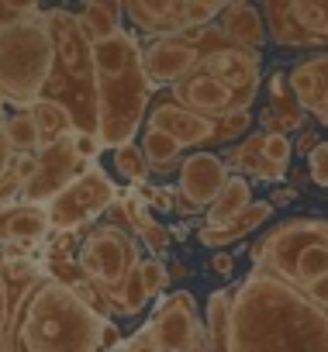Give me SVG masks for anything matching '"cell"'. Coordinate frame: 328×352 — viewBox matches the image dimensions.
Segmentation results:
<instances>
[{"label":"cell","mask_w":328,"mask_h":352,"mask_svg":"<svg viewBox=\"0 0 328 352\" xmlns=\"http://www.w3.org/2000/svg\"><path fill=\"white\" fill-rule=\"evenodd\" d=\"M49 218L45 208L35 204H11V208H0V245H11V249H28V245H42L49 239Z\"/></svg>","instance_id":"cell-19"},{"label":"cell","mask_w":328,"mask_h":352,"mask_svg":"<svg viewBox=\"0 0 328 352\" xmlns=\"http://www.w3.org/2000/svg\"><path fill=\"white\" fill-rule=\"evenodd\" d=\"M107 321L66 283L42 276L11 311V352H104Z\"/></svg>","instance_id":"cell-3"},{"label":"cell","mask_w":328,"mask_h":352,"mask_svg":"<svg viewBox=\"0 0 328 352\" xmlns=\"http://www.w3.org/2000/svg\"><path fill=\"white\" fill-rule=\"evenodd\" d=\"M118 197H121V190L114 187L111 176L97 162H87L76 180L69 187H63L45 204L49 228L59 232V235H76L80 228H87L90 221H97Z\"/></svg>","instance_id":"cell-8"},{"label":"cell","mask_w":328,"mask_h":352,"mask_svg":"<svg viewBox=\"0 0 328 352\" xmlns=\"http://www.w3.org/2000/svg\"><path fill=\"white\" fill-rule=\"evenodd\" d=\"M228 166L221 155L215 152H190L187 159H180V180H177V211L180 214H197L208 211L215 204V197L225 190L228 184Z\"/></svg>","instance_id":"cell-13"},{"label":"cell","mask_w":328,"mask_h":352,"mask_svg":"<svg viewBox=\"0 0 328 352\" xmlns=\"http://www.w3.org/2000/svg\"><path fill=\"white\" fill-rule=\"evenodd\" d=\"M52 69L56 49L42 11L32 21L0 28V100L4 104L28 111L35 100H42Z\"/></svg>","instance_id":"cell-6"},{"label":"cell","mask_w":328,"mask_h":352,"mask_svg":"<svg viewBox=\"0 0 328 352\" xmlns=\"http://www.w3.org/2000/svg\"><path fill=\"white\" fill-rule=\"evenodd\" d=\"M294 197H297V194H294L290 187H283V190H273V197H270V204H273V208H276V204H290Z\"/></svg>","instance_id":"cell-40"},{"label":"cell","mask_w":328,"mask_h":352,"mask_svg":"<svg viewBox=\"0 0 328 352\" xmlns=\"http://www.w3.org/2000/svg\"><path fill=\"white\" fill-rule=\"evenodd\" d=\"M290 155H294V142H290V135H270V131H263V159H266L273 169L287 173Z\"/></svg>","instance_id":"cell-30"},{"label":"cell","mask_w":328,"mask_h":352,"mask_svg":"<svg viewBox=\"0 0 328 352\" xmlns=\"http://www.w3.org/2000/svg\"><path fill=\"white\" fill-rule=\"evenodd\" d=\"M142 335L152 342L155 352H197V345L204 342V321L197 314L194 294L177 290L162 297Z\"/></svg>","instance_id":"cell-11"},{"label":"cell","mask_w":328,"mask_h":352,"mask_svg":"<svg viewBox=\"0 0 328 352\" xmlns=\"http://www.w3.org/2000/svg\"><path fill=\"white\" fill-rule=\"evenodd\" d=\"M35 14H39L35 4H4V0H0V28H11V25L32 21Z\"/></svg>","instance_id":"cell-35"},{"label":"cell","mask_w":328,"mask_h":352,"mask_svg":"<svg viewBox=\"0 0 328 352\" xmlns=\"http://www.w3.org/2000/svg\"><path fill=\"white\" fill-rule=\"evenodd\" d=\"M0 352H11V290L0 276Z\"/></svg>","instance_id":"cell-33"},{"label":"cell","mask_w":328,"mask_h":352,"mask_svg":"<svg viewBox=\"0 0 328 352\" xmlns=\"http://www.w3.org/2000/svg\"><path fill=\"white\" fill-rule=\"evenodd\" d=\"M232 266H235V263H232L228 252H215V256H211V270H215V273H225V276H228Z\"/></svg>","instance_id":"cell-39"},{"label":"cell","mask_w":328,"mask_h":352,"mask_svg":"<svg viewBox=\"0 0 328 352\" xmlns=\"http://www.w3.org/2000/svg\"><path fill=\"white\" fill-rule=\"evenodd\" d=\"M73 152H76V159L87 166V162H94V159H97L100 142H97L94 135H73Z\"/></svg>","instance_id":"cell-37"},{"label":"cell","mask_w":328,"mask_h":352,"mask_svg":"<svg viewBox=\"0 0 328 352\" xmlns=\"http://www.w3.org/2000/svg\"><path fill=\"white\" fill-rule=\"evenodd\" d=\"M266 38L283 49H328V0H266Z\"/></svg>","instance_id":"cell-10"},{"label":"cell","mask_w":328,"mask_h":352,"mask_svg":"<svg viewBox=\"0 0 328 352\" xmlns=\"http://www.w3.org/2000/svg\"><path fill=\"white\" fill-rule=\"evenodd\" d=\"M221 352H328V314L297 287L249 270L232 287Z\"/></svg>","instance_id":"cell-1"},{"label":"cell","mask_w":328,"mask_h":352,"mask_svg":"<svg viewBox=\"0 0 328 352\" xmlns=\"http://www.w3.org/2000/svg\"><path fill=\"white\" fill-rule=\"evenodd\" d=\"M307 173H311L314 187L328 190V142H318V145L307 152Z\"/></svg>","instance_id":"cell-32"},{"label":"cell","mask_w":328,"mask_h":352,"mask_svg":"<svg viewBox=\"0 0 328 352\" xmlns=\"http://www.w3.org/2000/svg\"><path fill=\"white\" fill-rule=\"evenodd\" d=\"M145 124L162 131V135H170L180 148H197V145H211L218 142V121H208L180 104H173L170 97H162L149 107L145 114Z\"/></svg>","instance_id":"cell-16"},{"label":"cell","mask_w":328,"mask_h":352,"mask_svg":"<svg viewBox=\"0 0 328 352\" xmlns=\"http://www.w3.org/2000/svg\"><path fill=\"white\" fill-rule=\"evenodd\" d=\"M287 87H290L297 107L328 128V52L297 63L287 73Z\"/></svg>","instance_id":"cell-18"},{"label":"cell","mask_w":328,"mask_h":352,"mask_svg":"<svg viewBox=\"0 0 328 352\" xmlns=\"http://www.w3.org/2000/svg\"><path fill=\"white\" fill-rule=\"evenodd\" d=\"M170 283V270L162 266L159 259H142L135 266V273L121 283V290L114 297H107V311H111V321L114 318H135L149 307L152 297L162 294V287Z\"/></svg>","instance_id":"cell-17"},{"label":"cell","mask_w":328,"mask_h":352,"mask_svg":"<svg viewBox=\"0 0 328 352\" xmlns=\"http://www.w3.org/2000/svg\"><path fill=\"white\" fill-rule=\"evenodd\" d=\"M52 49H56V69L52 80L42 94V100H56L69 111L76 135H94L97 138V100H94V63H90V45L83 42L76 18L69 11H42Z\"/></svg>","instance_id":"cell-4"},{"label":"cell","mask_w":328,"mask_h":352,"mask_svg":"<svg viewBox=\"0 0 328 352\" xmlns=\"http://www.w3.org/2000/svg\"><path fill=\"white\" fill-rule=\"evenodd\" d=\"M28 118L35 121V128H39V135H42V145H45V142H56V138L76 135V124H73L69 111H66L63 104H56V100H35V104L28 107Z\"/></svg>","instance_id":"cell-25"},{"label":"cell","mask_w":328,"mask_h":352,"mask_svg":"<svg viewBox=\"0 0 328 352\" xmlns=\"http://www.w3.org/2000/svg\"><path fill=\"white\" fill-rule=\"evenodd\" d=\"M273 218V204L270 201H252L239 218H232L228 225H221V228H201L197 232V242L201 245H208V249H225V245H232V242H242L245 235H252L263 221H270Z\"/></svg>","instance_id":"cell-21"},{"label":"cell","mask_w":328,"mask_h":352,"mask_svg":"<svg viewBox=\"0 0 328 352\" xmlns=\"http://www.w3.org/2000/svg\"><path fill=\"white\" fill-rule=\"evenodd\" d=\"M318 142H321V138H318L314 131H300V152H304V155H307V152H311Z\"/></svg>","instance_id":"cell-41"},{"label":"cell","mask_w":328,"mask_h":352,"mask_svg":"<svg viewBox=\"0 0 328 352\" xmlns=\"http://www.w3.org/2000/svg\"><path fill=\"white\" fill-rule=\"evenodd\" d=\"M170 100L201 114V118H208V121H225L228 114L245 111V104L235 97V90L221 76H215L211 69H201V66L190 69L180 83L170 87Z\"/></svg>","instance_id":"cell-14"},{"label":"cell","mask_w":328,"mask_h":352,"mask_svg":"<svg viewBox=\"0 0 328 352\" xmlns=\"http://www.w3.org/2000/svg\"><path fill=\"white\" fill-rule=\"evenodd\" d=\"M83 173V162L76 159L73 152V135L69 138H56V142H45L39 152H35V166L32 173L25 176L21 184V204H35V208H45L63 187H69L76 176Z\"/></svg>","instance_id":"cell-12"},{"label":"cell","mask_w":328,"mask_h":352,"mask_svg":"<svg viewBox=\"0 0 328 352\" xmlns=\"http://www.w3.org/2000/svg\"><path fill=\"white\" fill-rule=\"evenodd\" d=\"M4 128H8V138H11V148L18 155H35L42 148V135L35 128V121L28 118V111H18L11 118H4Z\"/></svg>","instance_id":"cell-28"},{"label":"cell","mask_w":328,"mask_h":352,"mask_svg":"<svg viewBox=\"0 0 328 352\" xmlns=\"http://www.w3.org/2000/svg\"><path fill=\"white\" fill-rule=\"evenodd\" d=\"M121 352H155V349H152V342H149L142 331H135V335L124 342V349H121Z\"/></svg>","instance_id":"cell-38"},{"label":"cell","mask_w":328,"mask_h":352,"mask_svg":"<svg viewBox=\"0 0 328 352\" xmlns=\"http://www.w3.org/2000/svg\"><path fill=\"white\" fill-rule=\"evenodd\" d=\"M142 155H145V162H149V169H155V173H173V169H180V145L170 138V135H162V131H155V128H142Z\"/></svg>","instance_id":"cell-26"},{"label":"cell","mask_w":328,"mask_h":352,"mask_svg":"<svg viewBox=\"0 0 328 352\" xmlns=\"http://www.w3.org/2000/svg\"><path fill=\"white\" fill-rule=\"evenodd\" d=\"M228 173L235 169V176H245V180H249V176H252V180H280V169H273L266 159H263V131H256L252 138H245L232 155H228Z\"/></svg>","instance_id":"cell-24"},{"label":"cell","mask_w":328,"mask_h":352,"mask_svg":"<svg viewBox=\"0 0 328 352\" xmlns=\"http://www.w3.org/2000/svg\"><path fill=\"white\" fill-rule=\"evenodd\" d=\"M252 204V187H249V180L245 176H228V184H225V190L215 197V204L204 211V225L201 228H221V225H228L232 218H239L245 208Z\"/></svg>","instance_id":"cell-23"},{"label":"cell","mask_w":328,"mask_h":352,"mask_svg":"<svg viewBox=\"0 0 328 352\" xmlns=\"http://www.w3.org/2000/svg\"><path fill=\"white\" fill-rule=\"evenodd\" d=\"M114 169H118V176H124L128 184H142L145 187V180H149V162H145V155H142V148L135 142L114 148Z\"/></svg>","instance_id":"cell-29"},{"label":"cell","mask_w":328,"mask_h":352,"mask_svg":"<svg viewBox=\"0 0 328 352\" xmlns=\"http://www.w3.org/2000/svg\"><path fill=\"white\" fill-rule=\"evenodd\" d=\"M197 63H201V49L190 38V32L170 35V38H152L149 45H142V69L152 90L180 83L190 69H197Z\"/></svg>","instance_id":"cell-15"},{"label":"cell","mask_w":328,"mask_h":352,"mask_svg":"<svg viewBox=\"0 0 328 352\" xmlns=\"http://www.w3.org/2000/svg\"><path fill=\"white\" fill-rule=\"evenodd\" d=\"M215 28H218V35H221L225 42H232L235 49H245V52H259L263 42H266L263 14H259V8L245 4V0L225 4V11L218 14Z\"/></svg>","instance_id":"cell-20"},{"label":"cell","mask_w":328,"mask_h":352,"mask_svg":"<svg viewBox=\"0 0 328 352\" xmlns=\"http://www.w3.org/2000/svg\"><path fill=\"white\" fill-rule=\"evenodd\" d=\"M14 159H18V152L11 148V138H8V128H4V121H0V184L11 176V169H14Z\"/></svg>","instance_id":"cell-36"},{"label":"cell","mask_w":328,"mask_h":352,"mask_svg":"<svg viewBox=\"0 0 328 352\" xmlns=\"http://www.w3.org/2000/svg\"><path fill=\"white\" fill-rule=\"evenodd\" d=\"M135 239H138L145 249H152V252H166V249H170V242H173L170 228H166V225H159L155 218H152L149 225H142V228L135 232Z\"/></svg>","instance_id":"cell-31"},{"label":"cell","mask_w":328,"mask_h":352,"mask_svg":"<svg viewBox=\"0 0 328 352\" xmlns=\"http://www.w3.org/2000/svg\"><path fill=\"white\" fill-rule=\"evenodd\" d=\"M8 256H11L8 249H0V270H4V263H8Z\"/></svg>","instance_id":"cell-42"},{"label":"cell","mask_w":328,"mask_h":352,"mask_svg":"<svg viewBox=\"0 0 328 352\" xmlns=\"http://www.w3.org/2000/svg\"><path fill=\"white\" fill-rule=\"evenodd\" d=\"M94 63V100H97V142L100 148H121L135 142L152 87L142 69V45L131 28L90 45Z\"/></svg>","instance_id":"cell-2"},{"label":"cell","mask_w":328,"mask_h":352,"mask_svg":"<svg viewBox=\"0 0 328 352\" xmlns=\"http://www.w3.org/2000/svg\"><path fill=\"white\" fill-rule=\"evenodd\" d=\"M221 11H225V0H128V4H121V14L131 21V32L152 38L208 28L218 21Z\"/></svg>","instance_id":"cell-9"},{"label":"cell","mask_w":328,"mask_h":352,"mask_svg":"<svg viewBox=\"0 0 328 352\" xmlns=\"http://www.w3.org/2000/svg\"><path fill=\"white\" fill-rule=\"evenodd\" d=\"M252 124V114L249 111H239V114H228L225 121H218V142H232L239 135H245V128Z\"/></svg>","instance_id":"cell-34"},{"label":"cell","mask_w":328,"mask_h":352,"mask_svg":"<svg viewBox=\"0 0 328 352\" xmlns=\"http://www.w3.org/2000/svg\"><path fill=\"white\" fill-rule=\"evenodd\" d=\"M252 270L270 273L297 290L328 276V218H287L252 249Z\"/></svg>","instance_id":"cell-5"},{"label":"cell","mask_w":328,"mask_h":352,"mask_svg":"<svg viewBox=\"0 0 328 352\" xmlns=\"http://www.w3.org/2000/svg\"><path fill=\"white\" fill-rule=\"evenodd\" d=\"M0 121H4V100H0Z\"/></svg>","instance_id":"cell-43"},{"label":"cell","mask_w":328,"mask_h":352,"mask_svg":"<svg viewBox=\"0 0 328 352\" xmlns=\"http://www.w3.org/2000/svg\"><path fill=\"white\" fill-rule=\"evenodd\" d=\"M73 18H76V28H80L83 42L97 45V42H104V38L121 32V18L124 14H121V4H114V0H90V4L80 14H73Z\"/></svg>","instance_id":"cell-22"},{"label":"cell","mask_w":328,"mask_h":352,"mask_svg":"<svg viewBox=\"0 0 328 352\" xmlns=\"http://www.w3.org/2000/svg\"><path fill=\"white\" fill-rule=\"evenodd\" d=\"M228 311H232V287L215 290L208 297V321H204V335L211 342L215 352L225 349V331H228Z\"/></svg>","instance_id":"cell-27"},{"label":"cell","mask_w":328,"mask_h":352,"mask_svg":"<svg viewBox=\"0 0 328 352\" xmlns=\"http://www.w3.org/2000/svg\"><path fill=\"white\" fill-rule=\"evenodd\" d=\"M138 263H142L138 239L128 228H118L111 221L90 225L76 249V270L104 297V304H107V297H114L121 290V283L135 273Z\"/></svg>","instance_id":"cell-7"}]
</instances>
